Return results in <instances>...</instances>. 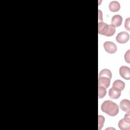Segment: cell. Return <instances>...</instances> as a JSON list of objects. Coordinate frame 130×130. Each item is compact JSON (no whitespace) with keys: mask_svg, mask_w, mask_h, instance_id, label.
Segmentation results:
<instances>
[{"mask_svg":"<svg viewBox=\"0 0 130 130\" xmlns=\"http://www.w3.org/2000/svg\"><path fill=\"white\" fill-rule=\"evenodd\" d=\"M101 110L110 116H115L119 112V107L117 104L110 100L105 101L102 103Z\"/></svg>","mask_w":130,"mask_h":130,"instance_id":"1","label":"cell"},{"mask_svg":"<svg viewBox=\"0 0 130 130\" xmlns=\"http://www.w3.org/2000/svg\"><path fill=\"white\" fill-rule=\"evenodd\" d=\"M115 27L103 22H99L98 24L99 34L106 37H111L115 33Z\"/></svg>","mask_w":130,"mask_h":130,"instance_id":"2","label":"cell"},{"mask_svg":"<svg viewBox=\"0 0 130 130\" xmlns=\"http://www.w3.org/2000/svg\"><path fill=\"white\" fill-rule=\"evenodd\" d=\"M129 111L125 114L124 118L120 119L118 122V127L121 130H129L130 129Z\"/></svg>","mask_w":130,"mask_h":130,"instance_id":"3","label":"cell"},{"mask_svg":"<svg viewBox=\"0 0 130 130\" xmlns=\"http://www.w3.org/2000/svg\"><path fill=\"white\" fill-rule=\"evenodd\" d=\"M104 48L105 51L110 54L115 53L117 49L116 44L111 41H106L104 42Z\"/></svg>","mask_w":130,"mask_h":130,"instance_id":"4","label":"cell"},{"mask_svg":"<svg viewBox=\"0 0 130 130\" xmlns=\"http://www.w3.org/2000/svg\"><path fill=\"white\" fill-rule=\"evenodd\" d=\"M129 39V35L126 31H121L117 34L116 37V41L120 44H124L128 42Z\"/></svg>","mask_w":130,"mask_h":130,"instance_id":"5","label":"cell"},{"mask_svg":"<svg viewBox=\"0 0 130 130\" xmlns=\"http://www.w3.org/2000/svg\"><path fill=\"white\" fill-rule=\"evenodd\" d=\"M119 74L121 77L125 80L130 79V69L129 67L122 66L119 68Z\"/></svg>","mask_w":130,"mask_h":130,"instance_id":"6","label":"cell"},{"mask_svg":"<svg viewBox=\"0 0 130 130\" xmlns=\"http://www.w3.org/2000/svg\"><path fill=\"white\" fill-rule=\"evenodd\" d=\"M110 80L111 79L108 77L104 76H99L98 85L107 88L110 86Z\"/></svg>","mask_w":130,"mask_h":130,"instance_id":"7","label":"cell"},{"mask_svg":"<svg viewBox=\"0 0 130 130\" xmlns=\"http://www.w3.org/2000/svg\"><path fill=\"white\" fill-rule=\"evenodd\" d=\"M122 22V17L120 15H115L111 19V25L113 26H120Z\"/></svg>","mask_w":130,"mask_h":130,"instance_id":"8","label":"cell"},{"mask_svg":"<svg viewBox=\"0 0 130 130\" xmlns=\"http://www.w3.org/2000/svg\"><path fill=\"white\" fill-rule=\"evenodd\" d=\"M121 95V91L114 87L111 88L109 90V96L113 99H118Z\"/></svg>","mask_w":130,"mask_h":130,"instance_id":"9","label":"cell"},{"mask_svg":"<svg viewBox=\"0 0 130 130\" xmlns=\"http://www.w3.org/2000/svg\"><path fill=\"white\" fill-rule=\"evenodd\" d=\"M119 106L120 109L124 112L129 111L130 109V102L128 100L123 99L120 102Z\"/></svg>","mask_w":130,"mask_h":130,"instance_id":"10","label":"cell"},{"mask_svg":"<svg viewBox=\"0 0 130 130\" xmlns=\"http://www.w3.org/2000/svg\"><path fill=\"white\" fill-rule=\"evenodd\" d=\"M120 8V5L119 2L116 1H112L109 5V10L113 12H116L119 10Z\"/></svg>","mask_w":130,"mask_h":130,"instance_id":"11","label":"cell"},{"mask_svg":"<svg viewBox=\"0 0 130 130\" xmlns=\"http://www.w3.org/2000/svg\"><path fill=\"white\" fill-rule=\"evenodd\" d=\"M112 87L116 88L121 91L125 87V83L120 80H116L112 84Z\"/></svg>","mask_w":130,"mask_h":130,"instance_id":"12","label":"cell"},{"mask_svg":"<svg viewBox=\"0 0 130 130\" xmlns=\"http://www.w3.org/2000/svg\"><path fill=\"white\" fill-rule=\"evenodd\" d=\"M107 93V90L106 88L98 85V96L99 99H102L103 98Z\"/></svg>","mask_w":130,"mask_h":130,"instance_id":"13","label":"cell"},{"mask_svg":"<svg viewBox=\"0 0 130 130\" xmlns=\"http://www.w3.org/2000/svg\"><path fill=\"white\" fill-rule=\"evenodd\" d=\"M99 76H104V77H108L110 79L112 78V73L111 72L107 69H105L102 70L99 74Z\"/></svg>","mask_w":130,"mask_h":130,"instance_id":"14","label":"cell"},{"mask_svg":"<svg viewBox=\"0 0 130 130\" xmlns=\"http://www.w3.org/2000/svg\"><path fill=\"white\" fill-rule=\"evenodd\" d=\"M105 121V118L103 116L99 115V129L100 130L103 126Z\"/></svg>","mask_w":130,"mask_h":130,"instance_id":"15","label":"cell"},{"mask_svg":"<svg viewBox=\"0 0 130 130\" xmlns=\"http://www.w3.org/2000/svg\"><path fill=\"white\" fill-rule=\"evenodd\" d=\"M130 50H128L124 54V59L125 60V61L128 63H130Z\"/></svg>","mask_w":130,"mask_h":130,"instance_id":"16","label":"cell"},{"mask_svg":"<svg viewBox=\"0 0 130 130\" xmlns=\"http://www.w3.org/2000/svg\"><path fill=\"white\" fill-rule=\"evenodd\" d=\"M129 21H130V18L128 17L125 19V23H124V27L126 30L128 31L130 30L129 28Z\"/></svg>","mask_w":130,"mask_h":130,"instance_id":"17","label":"cell"}]
</instances>
